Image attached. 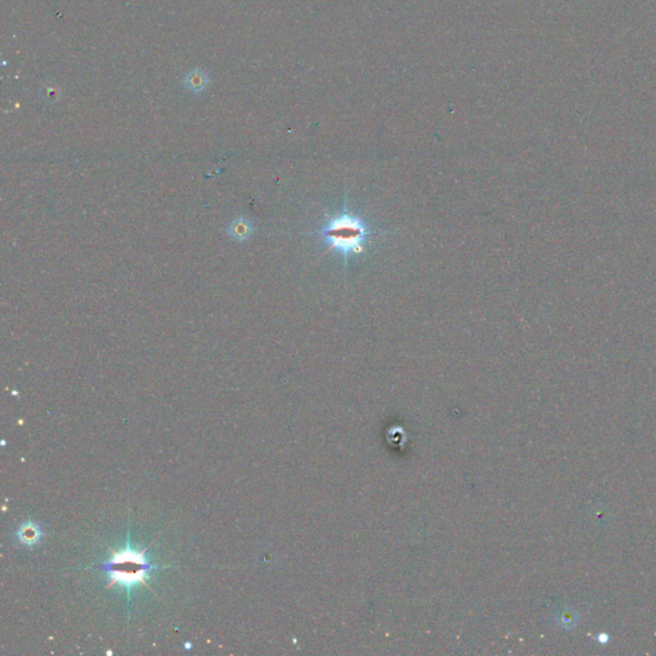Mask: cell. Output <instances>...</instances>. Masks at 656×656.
<instances>
[{
  "instance_id": "cell-1",
  "label": "cell",
  "mask_w": 656,
  "mask_h": 656,
  "mask_svg": "<svg viewBox=\"0 0 656 656\" xmlns=\"http://www.w3.org/2000/svg\"><path fill=\"white\" fill-rule=\"evenodd\" d=\"M318 235L328 251H335L347 260L350 255L363 253L374 232L360 215L346 211L328 217Z\"/></svg>"
},
{
  "instance_id": "cell-2",
  "label": "cell",
  "mask_w": 656,
  "mask_h": 656,
  "mask_svg": "<svg viewBox=\"0 0 656 656\" xmlns=\"http://www.w3.org/2000/svg\"><path fill=\"white\" fill-rule=\"evenodd\" d=\"M98 568L107 572L110 578V585L119 583L131 588L136 583L145 582L148 572L154 567L146 561L142 552H136L128 548L124 551L117 552L109 561Z\"/></svg>"
},
{
  "instance_id": "cell-3",
  "label": "cell",
  "mask_w": 656,
  "mask_h": 656,
  "mask_svg": "<svg viewBox=\"0 0 656 656\" xmlns=\"http://www.w3.org/2000/svg\"><path fill=\"white\" fill-rule=\"evenodd\" d=\"M17 536L19 541L22 542L23 545L31 546L35 542L39 541V539L41 536V530L35 523L22 524L19 531H18Z\"/></svg>"
},
{
  "instance_id": "cell-4",
  "label": "cell",
  "mask_w": 656,
  "mask_h": 656,
  "mask_svg": "<svg viewBox=\"0 0 656 656\" xmlns=\"http://www.w3.org/2000/svg\"><path fill=\"white\" fill-rule=\"evenodd\" d=\"M208 85V77L204 72L193 71L190 72L185 79V86L191 91H202L204 90Z\"/></svg>"
},
{
  "instance_id": "cell-5",
  "label": "cell",
  "mask_w": 656,
  "mask_h": 656,
  "mask_svg": "<svg viewBox=\"0 0 656 656\" xmlns=\"http://www.w3.org/2000/svg\"><path fill=\"white\" fill-rule=\"evenodd\" d=\"M251 231H253V229H251L250 222L245 221V220H236V221L232 222L229 232L235 239L244 240L248 239Z\"/></svg>"
}]
</instances>
